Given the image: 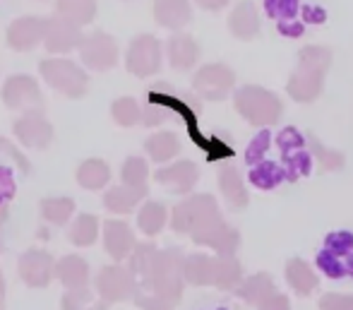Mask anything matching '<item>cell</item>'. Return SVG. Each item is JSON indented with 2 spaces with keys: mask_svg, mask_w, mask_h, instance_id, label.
I'll use <instances>...</instances> for the list:
<instances>
[{
  "mask_svg": "<svg viewBox=\"0 0 353 310\" xmlns=\"http://www.w3.org/2000/svg\"><path fill=\"white\" fill-rule=\"evenodd\" d=\"M315 264L327 279L353 284V231H334L315 255Z\"/></svg>",
  "mask_w": 353,
  "mask_h": 310,
  "instance_id": "1",
  "label": "cell"
},
{
  "mask_svg": "<svg viewBox=\"0 0 353 310\" xmlns=\"http://www.w3.org/2000/svg\"><path fill=\"white\" fill-rule=\"evenodd\" d=\"M39 72L51 89L68 99H82L89 92V75L77 63L68 58H43L39 63Z\"/></svg>",
  "mask_w": 353,
  "mask_h": 310,
  "instance_id": "2",
  "label": "cell"
},
{
  "mask_svg": "<svg viewBox=\"0 0 353 310\" xmlns=\"http://www.w3.org/2000/svg\"><path fill=\"white\" fill-rule=\"evenodd\" d=\"M0 97H3V104L10 111H22V113L43 111L41 87L29 75H12V77L5 79Z\"/></svg>",
  "mask_w": 353,
  "mask_h": 310,
  "instance_id": "3",
  "label": "cell"
},
{
  "mask_svg": "<svg viewBox=\"0 0 353 310\" xmlns=\"http://www.w3.org/2000/svg\"><path fill=\"white\" fill-rule=\"evenodd\" d=\"M19 279L27 284L29 289H46L56 277V260L48 250L43 248H29L27 253L19 258L17 264Z\"/></svg>",
  "mask_w": 353,
  "mask_h": 310,
  "instance_id": "4",
  "label": "cell"
},
{
  "mask_svg": "<svg viewBox=\"0 0 353 310\" xmlns=\"http://www.w3.org/2000/svg\"><path fill=\"white\" fill-rule=\"evenodd\" d=\"M79 58L89 70H111L118 63V43L111 34L106 32H92L84 37L82 46H79Z\"/></svg>",
  "mask_w": 353,
  "mask_h": 310,
  "instance_id": "5",
  "label": "cell"
},
{
  "mask_svg": "<svg viewBox=\"0 0 353 310\" xmlns=\"http://www.w3.org/2000/svg\"><path fill=\"white\" fill-rule=\"evenodd\" d=\"M46 19L48 17H37V14H24V17L14 19L5 32L8 46L17 53L34 51L46 37Z\"/></svg>",
  "mask_w": 353,
  "mask_h": 310,
  "instance_id": "6",
  "label": "cell"
},
{
  "mask_svg": "<svg viewBox=\"0 0 353 310\" xmlns=\"http://www.w3.org/2000/svg\"><path fill=\"white\" fill-rule=\"evenodd\" d=\"M12 133L24 147H32V149H46L53 142V125L48 123L43 111L22 113L12 123Z\"/></svg>",
  "mask_w": 353,
  "mask_h": 310,
  "instance_id": "7",
  "label": "cell"
},
{
  "mask_svg": "<svg viewBox=\"0 0 353 310\" xmlns=\"http://www.w3.org/2000/svg\"><path fill=\"white\" fill-rule=\"evenodd\" d=\"M84 41V34L79 27L65 22L61 17H48L46 19V37H43V46L51 56H63V53H70L74 48H79Z\"/></svg>",
  "mask_w": 353,
  "mask_h": 310,
  "instance_id": "8",
  "label": "cell"
},
{
  "mask_svg": "<svg viewBox=\"0 0 353 310\" xmlns=\"http://www.w3.org/2000/svg\"><path fill=\"white\" fill-rule=\"evenodd\" d=\"M159 61H161V51H159V41L149 34H142L130 43L125 56V65L132 75L137 77H147V75L157 72Z\"/></svg>",
  "mask_w": 353,
  "mask_h": 310,
  "instance_id": "9",
  "label": "cell"
},
{
  "mask_svg": "<svg viewBox=\"0 0 353 310\" xmlns=\"http://www.w3.org/2000/svg\"><path fill=\"white\" fill-rule=\"evenodd\" d=\"M94 287H97V293L103 298V301L116 303V301H123V298L130 296L132 279L125 269L118 267V264H113V267H103L101 272L97 274Z\"/></svg>",
  "mask_w": 353,
  "mask_h": 310,
  "instance_id": "10",
  "label": "cell"
},
{
  "mask_svg": "<svg viewBox=\"0 0 353 310\" xmlns=\"http://www.w3.org/2000/svg\"><path fill=\"white\" fill-rule=\"evenodd\" d=\"M56 279L68 289V291H82L89 289L92 282V272H89V264L79 255H65L56 262Z\"/></svg>",
  "mask_w": 353,
  "mask_h": 310,
  "instance_id": "11",
  "label": "cell"
},
{
  "mask_svg": "<svg viewBox=\"0 0 353 310\" xmlns=\"http://www.w3.org/2000/svg\"><path fill=\"white\" fill-rule=\"evenodd\" d=\"M132 231L125 222H118V219H108L103 224V248L111 258L123 260L132 248Z\"/></svg>",
  "mask_w": 353,
  "mask_h": 310,
  "instance_id": "12",
  "label": "cell"
},
{
  "mask_svg": "<svg viewBox=\"0 0 353 310\" xmlns=\"http://www.w3.org/2000/svg\"><path fill=\"white\" fill-rule=\"evenodd\" d=\"M56 17L82 29L92 24L94 17H97V0H58Z\"/></svg>",
  "mask_w": 353,
  "mask_h": 310,
  "instance_id": "13",
  "label": "cell"
},
{
  "mask_svg": "<svg viewBox=\"0 0 353 310\" xmlns=\"http://www.w3.org/2000/svg\"><path fill=\"white\" fill-rule=\"evenodd\" d=\"M74 178L84 190H101L111 181V166L103 159H87L77 166Z\"/></svg>",
  "mask_w": 353,
  "mask_h": 310,
  "instance_id": "14",
  "label": "cell"
},
{
  "mask_svg": "<svg viewBox=\"0 0 353 310\" xmlns=\"http://www.w3.org/2000/svg\"><path fill=\"white\" fill-rule=\"evenodd\" d=\"M154 17L161 27H183L190 19L188 0H154Z\"/></svg>",
  "mask_w": 353,
  "mask_h": 310,
  "instance_id": "15",
  "label": "cell"
},
{
  "mask_svg": "<svg viewBox=\"0 0 353 310\" xmlns=\"http://www.w3.org/2000/svg\"><path fill=\"white\" fill-rule=\"evenodd\" d=\"M144 195V188H132V186H116L103 195V207L113 214H125L140 202Z\"/></svg>",
  "mask_w": 353,
  "mask_h": 310,
  "instance_id": "16",
  "label": "cell"
},
{
  "mask_svg": "<svg viewBox=\"0 0 353 310\" xmlns=\"http://www.w3.org/2000/svg\"><path fill=\"white\" fill-rule=\"evenodd\" d=\"M68 238H70V243H72V246H77V248L94 246V243H97V238H99V217L87 214V212L79 214V217L72 222Z\"/></svg>",
  "mask_w": 353,
  "mask_h": 310,
  "instance_id": "17",
  "label": "cell"
},
{
  "mask_svg": "<svg viewBox=\"0 0 353 310\" xmlns=\"http://www.w3.org/2000/svg\"><path fill=\"white\" fill-rule=\"evenodd\" d=\"M41 217L53 226H65L74 214V200L72 197H46L41 200Z\"/></svg>",
  "mask_w": 353,
  "mask_h": 310,
  "instance_id": "18",
  "label": "cell"
},
{
  "mask_svg": "<svg viewBox=\"0 0 353 310\" xmlns=\"http://www.w3.org/2000/svg\"><path fill=\"white\" fill-rule=\"evenodd\" d=\"M63 310H106L108 303L103 301L101 296H94L89 289H82V291H68L61 301Z\"/></svg>",
  "mask_w": 353,
  "mask_h": 310,
  "instance_id": "19",
  "label": "cell"
},
{
  "mask_svg": "<svg viewBox=\"0 0 353 310\" xmlns=\"http://www.w3.org/2000/svg\"><path fill=\"white\" fill-rule=\"evenodd\" d=\"M267 12L270 17L279 19V29L288 34V22H296L298 0H267Z\"/></svg>",
  "mask_w": 353,
  "mask_h": 310,
  "instance_id": "20",
  "label": "cell"
},
{
  "mask_svg": "<svg viewBox=\"0 0 353 310\" xmlns=\"http://www.w3.org/2000/svg\"><path fill=\"white\" fill-rule=\"evenodd\" d=\"M19 168L22 173H29L32 171V164H29V159L24 157L22 152H19L17 147H14L10 139L0 137V168Z\"/></svg>",
  "mask_w": 353,
  "mask_h": 310,
  "instance_id": "21",
  "label": "cell"
},
{
  "mask_svg": "<svg viewBox=\"0 0 353 310\" xmlns=\"http://www.w3.org/2000/svg\"><path fill=\"white\" fill-rule=\"evenodd\" d=\"M111 116L113 121L118 125H123V128H130V125H135L140 121V108H137L135 99H128V97H121L113 101L111 106Z\"/></svg>",
  "mask_w": 353,
  "mask_h": 310,
  "instance_id": "22",
  "label": "cell"
},
{
  "mask_svg": "<svg viewBox=\"0 0 353 310\" xmlns=\"http://www.w3.org/2000/svg\"><path fill=\"white\" fill-rule=\"evenodd\" d=\"M123 186H132V188H144V178H147V164L137 157H130L123 164Z\"/></svg>",
  "mask_w": 353,
  "mask_h": 310,
  "instance_id": "23",
  "label": "cell"
},
{
  "mask_svg": "<svg viewBox=\"0 0 353 310\" xmlns=\"http://www.w3.org/2000/svg\"><path fill=\"white\" fill-rule=\"evenodd\" d=\"M168 51H171V58H173V65H176V68H185V65H190L192 58H195V46H192V41L188 37L171 39Z\"/></svg>",
  "mask_w": 353,
  "mask_h": 310,
  "instance_id": "24",
  "label": "cell"
},
{
  "mask_svg": "<svg viewBox=\"0 0 353 310\" xmlns=\"http://www.w3.org/2000/svg\"><path fill=\"white\" fill-rule=\"evenodd\" d=\"M178 149V142L173 135H157V137H152L147 142V152L152 154L157 162H163V159H168L171 154H176Z\"/></svg>",
  "mask_w": 353,
  "mask_h": 310,
  "instance_id": "25",
  "label": "cell"
},
{
  "mask_svg": "<svg viewBox=\"0 0 353 310\" xmlns=\"http://www.w3.org/2000/svg\"><path fill=\"white\" fill-rule=\"evenodd\" d=\"M163 224V207L157 202H149L140 212V226L147 233H157Z\"/></svg>",
  "mask_w": 353,
  "mask_h": 310,
  "instance_id": "26",
  "label": "cell"
},
{
  "mask_svg": "<svg viewBox=\"0 0 353 310\" xmlns=\"http://www.w3.org/2000/svg\"><path fill=\"white\" fill-rule=\"evenodd\" d=\"M185 173H192V166H188V164H178V166L168 168V171H159V173H157V178H159L161 183H168V181L181 183V188H183V181H185Z\"/></svg>",
  "mask_w": 353,
  "mask_h": 310,
  "instance_id": "27",
  "label": "cell"
},
{
  "mask_svg": "<svg viewBox=\"0 0 353 310\" xmlns=\"http://www.w3.org/2000/svg\"><path fill=\"white\" fill-rule=\"evenodd\" d=\"M8 207H0V250H3V226L8 222Z\"/></svg>",
  "mask_w": 353,
  "mask_h": 310,
  "instance_id": "28",
  "label": "cell"
},
{
  "mask_svg": "<svg viewBox=\"0 0 353 310\" xmlns=\"http://www.w3.org/2000/svg\"><path fill=\"white\" fill-rule=\"evenodd\" d=\"M197 3H200L202 8H207V10H216V8H221L226 0H197Z\"/></svg>",
  "mask_w": 353,
  "mask_h": 310,
  "instance_id": "29",
  "label": "cell"
},
{
  "mask_svg": "<svg viewBox=\"0 0 353 310\" xmlns=\"http://www.w3.org/2000/svg\"><path fill=\"white\" fill-rule=\"evenodd\" d=\"M0 310H5V279L0 274Z\"/></svg>",
  "mask_w": 353,
  "mask_h": 310,
  "instance_id": "30",
  "label": "cell"
},
{
  "mask_svg": "<svg viewBox=\"0 0 353 310\" xmlns=\"http://www.w3.org/2000/svg\"><path fill=\"white\" fill-rule=\"evenodd\" d=\"M212 310H228V308H212Z\"/></svg>",
  "mask_w": 353,
  "mask_h": 310,
  "instance_id": "31",
  "label": "cell"
}]
</instances>
